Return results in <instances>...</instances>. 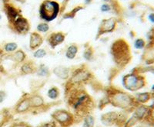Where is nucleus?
I'll list each match as a JSON object with an SVG mask.
<instances>
[{
	"label": "nucleus",
	"mask_w": 154,
	"mask_h": 127,
	"mask_svg": "<svg viewBox=\"0 0 154 127\" xmlns=\"http://www.w3.org/2000/svg\"><path fill=\"white\" fill-rule=\"evenodd\" d=\"M52 72L58 78L62 79V80H68L71 75L72 69L63 65H58L53 68Z\"/></svg>",
	"instance_id": "nucleus-12"
},
{
	"label": "nucleus",
	"mask_w": 154,
	"mask_h": 127,
	"mask_svg": "<svg viewBox=\"0 0 154 127\" xmlns=\"http://www.w3.org/2000/svg\"><path fill=\"white\" fill-rule=\"evenodd\" d=\"M43 43V38L38 32H32L29 36V49L32 51H35L39 48Z\"/></svg>",
	"instance_id": "nucleus-13"
},
{
	"label": "nucleus",
	"mask_w": 154,
	"mask_h": 127,
	"mask_svg": "<svg viewBox=\"0 0 154 127\" xmlns=\"http://www.w3.org/2000/svg\"><path fill=\"white\" fill-rule=\"evenodd\" d=\"M5 97H6V94H5V91H0V103L3 102L4 100L5 99Z\"/></svg>",
	"instance_id": "nucleus-32"
},
{
	"label": "nucleus",
	"mask_w": 154,
	"mask_h": 127,
	"mask_svg": "<svg viewBox=\"0 0 154 127\" xmlns=\"http://www.w3.org/2000/svg\"><path fill=\"white\" fill-rule=\"evenodd\" d=\"M60 12V5L53 0H44L39 7L41 19L48 22L56 19Z\"/></svg>",
	"instance_id": "nucleus-5"
},
{
	"label": "nucleus",
	"mask_w": 154,
	"mask_h": 127,
	"mask_svg": "<svg viewBox=\"0 0 154 127\" xmlns=\"http://www.w3.org/2000/svg\"><path fill=\"white\" fill-rule=\"evenodd\" d=\"M66 39V35L62 31H56L53 32L49 35L47 39V42L49 45L52 48H55L57 46L63 43Z\"/></svg>",
	"instance_id": "nucleus-10"
},
{
	"label": "nucleus",
	"mask_w": 154,
	"mask_h": 127,
	"mask_svg": "<svg viewBox=\"0 0 154 127\" xmlns=\"http://www.w3.org/2000/svg\"><path fill=\"white\" fill-rule=\"evenodd\" d=\"M123 85L126 90L130 91H137L144 87L146 80L144 75L139 71L135 70L132 73L126 74L122 79Z\"/></svg>",
	"instance_id": "nucleus-4"
},
{
	"label": "nucleus",
	"mask_w": 154,
	"mask_h": 127,
	"mask_svg": "<svg viewBox=\"0 0 154 127\" xmlns=\"http://www.w3.org/2000/svg\"><path fill=\"white\" fill-rule=\"evenodd\" d=\"M52 116L56 122L63 127H68L71 126L74 120L72 113L64 110H56L53 113Z\"/></svg>",
	"instance_id": "nucleus-7"
},
{
	"label": "nucleus",
	"mask_w": 154,
	"mask_h": 127,
	"mask_svg": "<svg viewBox=\"0 0 154 127\" xmlns=\"http://www.w3.org/2000/svg\"><path fill=\"white\" fill-rule=\"evenodd\" d=\"M83 9V7L82 6H81V5H79V6H77V7L74 8L73 9H72L71 12H68V13H66V14H65V16H64V19H72V18H74V16H75V14H76L77 12H79V10H81V9Z\"/></svg>",
	"instance_id": "nucleus-28"
},
{
	"label": "nucleus",
	"mask_w": 154,
	"mask_h": 127,
	"mask_svg": "<svg viewBox=\"0 0 154 127\" xmlns=\"http://www.w3.org/2000/svg\"><path fill=\"white\" fill-rule=\"evenodd\" d=\"M12 24L15 31L19 34H26L30 29V24L29 21L22 16L16 18V19L12 22Z\"/></svg>",
	"instance_id": "nucleus-9"
},
{
	"label": "nucleus",
	"mask_w": 154,
	"mask_h": 127,
	"mask_svg": "<svg viewBox=\"0 0 154 127\" xmlns=\"http://www.w3.org/2000/svg\"><path fill=\"white\" fill-rule=\"evenodd\" d=\"M146 47V43L143 39H137L134 42V48L137 50H143Z\"/></svg>",
	"instance_id": "nucleus-27"
},
{
	"label": "nucleus",
	"mask_w": 154,
	"mask_h": 127,
	"mask_svg": "<svg viewBox=\"0 0 154 127\" xmlns=\"http://www.w3.org/2000/svg\"><path fill=\"white\" fill-rule=\"evenodd\" d=\"M112 61L119 69L126 68L132 60V53L129 44L123 39L116 40L110 48Z\"/></svg>",
	"instance_id": "nucleus-1"
},
{
	"label": "nucleus",
	"mask_w": 154,
	"mask_h": 127,
	"mask_svg": "<svg viewBox=\"0 0 154 127\" xmlns=\"http://www.w3.org/2000/svg\"><path fill=\"white\" fill-rule=\"evenodd\" d=\"M83 58L87 61H93L95 59L94 49L92 46H87L83 51Z\"/></svg>",
	"instance_id": "nucleus-22"
},
{
	"label": "nucleus",
	"mask_w": 154,
	"mask_h": 127,
	"mask_svg": "<svg viewBox=\"0 0 154 127\" xmlns=\"http://www.w3.org/2000/svg\"><path fill=\"white\" fill-rule=\"evenodd\" d=\"M65 2H68V1H69V0H64Z\"/></svg>",
	"instance_id": "nucleus-40"
},
{
	"label": "nucleus",
	"mask_w": 154,
	"mask_h": 127,
	"mask_svg": "<svg viewBox=\"0 0 154 127\" xmlns=\"http://www.w3.org/2000/svg\"><path fill=\"white\" fill-rule=\"evenodd\" d=\"M12 127H27V126H26L23 123H17L13 125Z\"/></svg>",
	"instance_id": "nucleus-35"
},
{
	"label": "nucleus",
	"mask_w": 154,
	"mask_h": 127,
	"mask_svg": "<svg viewBox=\"0 0 154 127\" xmlns=\"http://www.w3.org/2000/svg\"><path fill=\"white\" fill-rule=\"evenodd\" d=\"M47 55V51L44 48H38L35 51H34L33 57L37 59H41V58H44Z\"/></svg>",
	"instance_id": "nucleus-26"
},
{
	"label": "nucleus",
	"mask_w": 154,
	"mask_h": 127,
	"mask_svg": "<svg viewBox=\"0 0 154 127\" xmlns=\"http://www.w3.org/2000/svg\"><path fill=\"white\" fill-rule=\"evenodd\" d=\"M29 100L31 108L42 107L44 104V100L42 97H40L39 95H37V94L29 97Z\"/></svg>",
	"instance_id": "nucleus-21"
},
{
	"label": "nucleus",
	"mask_w": 154,
	"mask_h": 127,
	"mask_svg": "<svg viewBox=\"0 0 154 127\" xmlns=\"http://www.w3.org/2000/svg\"><path fill=\"white\" fill-rule=\"evenodd\" d=\"M104 1H105V2H112V1H113V0H104Z\"/></svg>",
	"instance_id": "nucleus-37"
},
{
	"label": "nucleus",
	"mask_w": 154,
	"mask_h": 127,
	"mask_svg": "<svg viewBox=\"0 0 154 127\" xmlns=\"http://www.w3.org/2000/svg\"><path fill=\"white\" fill-rule=\"evenodd\" d=\"M152 94H153V95H154V86H153V87H152Z\"/></svg>",
	"instance_id": "nucleus-38"
},
{
	"label": "nucleus",
	"mask_w": 154,
	"mask_h": 127,
	"mask_svg": "<svg viewBox=\"0 0 154 127\" xmlns=\"http://www.w3.org/2000/svg\"><path fill=\"white\" fill-rule=\"evenodd\" d=\"M117 25V21L116 19L112 17L109 19H106L102 20L101 23H100V26L98 28V34H97V38L100 37L101 35H104V34L111 33L114 30L116 29Z\"/></svg>",
	"instance_id": "nucleus-8"
},
{
	"label": "nucleus",
	"mask_w": 154,
	"mask_h": 127,
	"mask_svg": "<svg viewBox=\"0 0 154 127\" xmlns=\"http://www.w3.org/2000/svg\"><path fill=\"white\" fill-rule=\"evenodd\" d=\"M148 119H149L151 122L154 124V104L153 106H151L150 107V110H149V116L147 117Z\"/></svg>",
	"instance_id": "nucleus-31"
},
{
	"label": "nucleus",
	"mask_w": 154,
	"mask_h": 127,
	"mask_svg": "<svg viewBox=\"0 0 154 127\" xmlns=\"http://www.w3.org/2000/svg\"><path fill=\"white\" fill-rule=\"evenodd\" d=\"M35 74L38 77H49L51 71L47 65H46L45 64H41L37 66Z\"/></svg>",
	"instance_id": "nucleus-16"
},
{
	"label": "nucleus",
	"mask_w": 154,
	"mask_h": 127,
	"mask_svg": "<svg viewBox=\"0 0 154 127\" xmlns=\"http://www.w3.org/2000/svg\"><path fill=\"white\" fill-rule=\"evenodd\" d=\"M1 19H2V16L0 15V20H1Z\"/></svg>",
	"instance_id": "nucleus-39"
},
{
	"label": "nucleus",
	"mask_w": 154,
	"mask_h": 127,
	"mask_svg": "<svg viewBox=\"0 0 154 127\" xmlns=\"http://www.w3.org/2000/svg\"><path fill=\"white\" fill-rule=\"evenodd\" d=\"M84 1H85V3L86 4H89L90 2H92V1H93V0H84Z\"/></svg>",
	"instance_id": "nucleus-36"
},
{
	"label": "nucleus",
	"mask_w": 154,
	"mask_h": 127,
	"mask_svg": "<svg viewBox=\"0 0 154 127\" xmlns=\"http://www.w3.org/2000/svg\"><path fill=\"white\" fill-rule=\"evenodd\" d=\"M122 116L116 112H109L102 116V123L105 126H112L113 124L121 122Z\"/></svg>",
	"instance_id": "nucleus-11"
},
{
	"label": "nucleus",
	"mask_w": 154,
	"mask_h": 127,
	"mask_svg": "<svg viewBox=\"0 0 154 127\" xmlns=\"http://www.w3.org/2000/svg\"><path fill=\"white\" fill-rule=\"evenodd\" d=\"M5 12H6V14H7V17L9 19V22L11 23L13 22L16 19V18L20 16L19 10L12 5H5Z\"/></svg>",
	"instance_id": "nucleus-15"
},
{
	"label": "nucleus",
	"mask_w": 154,
	"mask_h": 127,
	"mask_svg": "<svg viewBox=\"0 0 154 127\" xmlns=\"http://www.w3.org/2000/svg\"><path fill=\"white\" fill-rule=\"evenodd\" d=\"M112 9V6L110 3H104L101 5V7H100V10L101 12H110L111 10Z\"/></svg>",
	"instance_id": "nucleus-30"
},
{
	"label": "nucleus",
	"mask_w": 154,
	"mask_h": 127,
	"mask_svg": "<svg viewBox=\"0 0 154 127\" xmlns=\"http://www.w3.org/2000/svg\"><path fill=\"white\" fill-rule=\"evenodd\" d=\"M37 31L38 32H42V33H46L49 30V25L46 22H42L37 25Z\"/></svg>",
	"instance_id": "nucleus-29"
},
{
	"label": "nucleus",
	"mask_w": 154,
	"mask_h": 127,
	"mask_svg": "<svg viewBox=\"0 0 154 127\" xmlns=\"http://www.w3.org/2000/svg\"><path fill=\"white\" fill-rule=\"evenodd\" d=\"M108 100L112 106L123 110L136 108L139 105L135 97L122 91H116L113 94H109Z\"/></svg>",
	"instance_id": "nucleus-3"
},
{
	"label": "nucleus",
	"mask_w": 154,
	"mask_h": 127,
	"mask_svg": "<svg viewBox=\"0 0 154 127\" xmlns=\"http://www.w3.org/2000/svg\"><path fill=\"white\" fill-rule=\"evenodd\" d=\"M37 66L34 64L33 61H26L22 64L20 67V72L23 75L32 74L35 73Z\"/></svg>",
	"instance_id": "nucleus-14"
},
{
	"label": "nucleus",
	"mask_w": 154,
	"mask_h": 127,
	"mask_svg": "<svg viewBox=\"0 0 154 127\" xmlns=\"http://www.w3.org/2000/svg\"><path fill=\"white\" fill-rule=\"evenodd\" d=\"M78 51H79V48H78V46H77L76 45H75V44L70 45L67 48L66 51V58L68 60L75 59V58L77 55V53H78Z\"/></svg>",
	"instance_id": "nucleus-17"
},
{
	"label": "nucleus",
	"mask_w": 154,
	"mask_h": 127,
	"mask_svg": "<svg viewBox=\"0 0 154 127\" xmlns=\"http://www.w3.org/2000/svg\"><path fill=\"white\" fill-rule=\"evenodd\" d=\"M95 120L92 115H86L83 120V126L84 127H94Z\"/></svg>",
	"instance_id": "nucleus-25"
},
{
	"label": "nucleus",
	"mask_w": 154,
	"mask_h": 127,
	"mask_svg": "<svg viewBox=\"0 0 154 127\" xmlns=\"http://www.w3.org/2000/svg\"><path fill=\"white\" fill-rule=\"evenodd\" d=\"M152 97V94L150 93H139L136 94L135 100L139 104H143L149 100Z\"/></svg>",
	"instance_id": "nucleus-19"
},
{
	"label": "nucleus",
	"mask_w": 154,
	"mask_h": 127,
	"mask_svg": "<svg viewBox=\"0 0 154 127\" xmlns=\"http://www.w3.org/2000/svg\"><path fill=\"white\" fill-rule=\"evenodd\" d=\"M69 103L77 113L86 114L93 108L91 97L81 89H75L70 94Z\"/></svg>",
	"instance_id": "nucleus-2"
},
{
	"label": "nucleus",
	"mask_w": 154,
	"mask_h": 127,
	"mask_svg": "<svg viewBox=\"0 0 154 127\" xmlns=\"http://www.w3.org/2000/svg\"><path fill=\"white\" fill-rule=\"evenodd\" d=\"M29 108H31L29 98H26V99L23 100L19 102L16 107V111L18 113H24V112L27 111Z\"/></svg>",
	"instance_id": "nucleus-20"
},
{
	"label": "nucleus",
	"mask_w": 154,
	"mask_h": 127,
	"mask_svg": "<svg viewBox=\"0 0 154 127\" xmlns=\"http://www.w3.org/2000/svg\"><path fill=\"white\" fill-rule=\"evenodd\" d=\"M12 60L16 63L23 64L26 60V54L23 50H16L12 54Z\"/></svg>",
	"instance_id": "nucleus-18"
},
{
	"label": "nucleus",
	"mask_w": 154,
	"mask_h": 127,
	"mask_svg": "<svg viewBox=\"0 0 154 127\" xmlns=\"http://www.w3.org/2000/svg\"><path fill=\"white\" fill-rule=\"evenodd\" d=\"M47 96L50 99L56 100L60 96V91L56 87H53L49 89L47 92Z\"/></svg>",
	"instance_id": "nucleus-23"
},
{
	"label": "nucleus",
	"mask_w": 154,
	"mask_h": 127,
	"mask_svg": "<svg viewBox=\"0 0 154 127\" xmlns=\"http://www.w3.org/2000/svg\"><path fill=\"white\" fill-rule=\"evenodd\" d=\"M18 49V45L15 42H9L5 44L4 46V50L7 53H13Z\"/></svg>",
	"instance_id": "nucleus-24"
},
{
	"label": "nucleus",
	"mask_w": 154,
	"mask_h": 127,
	"mask_svg": "<svg viewBox=\"0 0 154 127\" xmlns=\"http://www.w3.org/2000/svg\"><path fill=\"white\" fill-rule=\"evenodd\" d=\"M148 18H149V21L154 24V13H151V14H149V17Z\"/></svg>",
	"instance_id": "nucleus-34"
},
{
	"label": "nucleus",
	"mask_w": 154,
	"mask_h": 127,
	"mask_svg": "<svg viewBox=\"0 0 154 127\" xmlns=\"http://www.w3.org/2000/svg\"><path fill=\"white\" fill-rule=\"evenodd\" d=\"M93 74L86 65H81L71 72L69 84L72 86H79L91 80Z\"/></svg>",
	"instance_id": "nucleus-6"
},
{
	"label": "nucleus",
	"mask_w": 154,
	"mask_h": 127,
	"mask_svg": "<svg viewBox=\"0 0 154 127\" xmlns=\"http://www.w3.org/2000/svg\"><path fill=\"white\" fill-rule=\"evenodd\" d=\"M39 127H56V125L53 123H49L42 124Z\"/></svg>",
	"instance_id": "nucleus-33"
}]
</instances>
